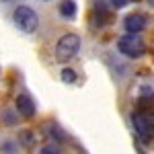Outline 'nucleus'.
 <instances>
[{
  "instance_id": "nucleus-1",
  "label": "nucleus",
  "mask_w": 154,
  "mask_h": 154,
  "mask_svg": "<svg viewBox=\"0 0 154 154\" xmlns=\"http://www.w3.org/2000/svg\"><path fill=\"white\" fill-rule=\"evenodd\" d=\"M80 45H82V41H80V37L76 33L62 35L58 39V43H56V60L60 64H68L70 60L76 58V54L80 51Z\"/></svg>"
},
{
  "instance_id": "nucleus-2",
  "label": "nucleus",
  "mask_w": 154,
  "mask_h": 154,
  "mask_svg": "<svg viewBox=\"0 0 154 154\" xmlns=\"http://www.w3.org/2000/svg\"><path fill=\"white\" fill-rule=\"evenodd\" d=\"M12 21L14 25L23 31V33H35L37 29H39V14L37 11H33L31 6H27V4H21V6H17L14 12H12Z\"/></svg>"
},
{
  "instance_id": "nucleus-3",
  "label": "nucleus",
  "mask_w": 154,
  "mask_h": 154,
  "mask_svg": "<svg viewBox=\"0 0 154 154\" xmlns=\"http://www.w3.org/2000/svg\"><path fill=\"white\" fill-rule=\"evenodd\" d=\"M117 51L123 54L125 58H140L146 51V43L140 35H123L117 39Z\"/></svg>"
},
{
  "instance_id": "nucleus-4",
  "label": "nucleus",
  "mask_w": 154,
  "mask_h": 154,
  "mask_svg": "<svg viewBox=\"0 0 154 154\" xmlns=\"http://www.w3.org/2000/svg\"><path fill=\"white\" fill-rule=\"evenodd\" d=\"M131 123H134V131L136 136L142 140L144 144L152 142V115L146 111H138L131 115Z\"/></svg>"
},
{
  "instance_id": "nucleus-5",
  "label": "nucleus",
  "mask_w": 154,
  "mask_h": 154,
  "mask_svg": "<svg viewBox=\"0 0 154 154\" xmlns=\"http://www.w3.org/2000/svg\"><path fill=\"white\" fill-rule=\"evenodd\" d=\"M14 111H17V115L21 119H33L37 115V105L29 95L21 93L14 99Z\"/></svg>"
},
{
  "instance_id": "nucleus-6",
  "label": "nucleus",
  "mask_w": 154,
  "mask_h": 154,
  "mask_svg": "<svg viewBox=\"0 0 154 154\" xmlns=\"http://www.w3.org/2000/svg\"><path fill=\"white\" fill-rule=\"evenodd\" d=\"M146 25H148V19L144 17L142 12H130L123 19V29L128 31L125 35H140L146 29Z\"/></svg>"
},
{
  "instance_id": "nucleus-7",
  "label": "nucleus",
  "mask_w": 154,
  "mask_h": 154,
  "mask_svg": "<svg viewBox=\"0 0 154 154\" xmlns=\"http://www.w3.org/2000/svg\"><path fill=\"white\" fill-rule=\"evenodd\" d=\"M58 12L62 14V19L74 21L76 14H78V4H76V0H62L58 4Z\"/></svg>"
},
{
  "instance_id": "nucleus-8",
  "label": "nucleus",
  "mask_w": 154,
  "mask_h": 154,
  "mask_svg": "<svg viewBox=\"0 0 154 154\" xmlns=\"http://www.w3.org/2000/svg\"><path fill=\"white\" fill-rule=\"evenodd\" d=\"M23 146L17 138H2L0 140V154H21Z\"/></svg>"
},
{
  "instance_id": "nucleus-9",
  "label": "nucleus",
  "mask_w": 154,
  "mask_h": 154,
  "mask_svg": "<svg viewBox=\"0 0 154 154\" xmlns=\"http://www.w3.org/2000/svg\"><path fill=\"white\" fill-rule=\"evenodd\" d=\"M19 115H17V111H14V107H4L2 111H0V121H2V125H6V128H14V125H19Z\"/></svg>"
},
{
  "instance_id": "nucleus-10",
  "label": "nucleus",
  "mask_w": 154,
  "mask_h": 154,
  "mask_svg": "<svg viewBox=\"0 0 154 154\" xmlns=\"http://www.w3.org/2000/svg\"><path fill=\"white\" fill-rule=\"evenodd\" d=\"M60 76H62V80H64L66 84H74L76 80H78L76 70H74V68H68V66H66V68H62V74H60Z\"/></svg>"
},
{
  "instance_id": "nucleus-11",
  "label": "nucleus",
  "mask_w": 154,
  "mask_h": 154,
  "mask_svg": "<svg viewBox=\"0 0 154 154\" xmlns=\"http://www.w3.org/2000/svg\"><path fill=\"white\" fill-rule=\"evenodd\" d=\"M37 154H64L62 150H60V146L58 144H54V142H49V144H43L39 150H37Z\"/></svg>"
},
{
  "instance_id": "nucleus-12",
  "label": "nucleus",
  "mask_w": 154,
  "mask_h": 154,
  "mask_svg": "<svg viewBox=\"0 0 154 154\" xmlns=\"http://www.w3.org/2000/svg\"><path fill=\"white\" fill-rule=\"evenodd\" d=\"M17 140H19V144H21V146H31V144L35 142V136H33L31 131H23Z\"/></svg>"
},
{
  "instance_id": "nucleus-13",
  "label": "nucleus",
  "mask_w": 154,
  "mask_h": 154,
  "mask_svg": "<svg viewBox=\"0 0 154 154\" xmlns=\"http://www.w3.org/2000/svg\"><path fill=\"white\" fill-rule=\"evenodd\" d=\"M111 4H113L115 8H123L125 4H130V0H111Z\"/></svg>"
},
{
  "instance_id": "nucleus-14",
  "label": "nucleus",
  "mask_w": 154,
  "mask_h": 154,
  "mask_svg": "<svg viewBox=\"0 0 154 154\" xmlns=\"http://www.w3.org/2000/svg\"><path fill=\"white\" fill-rule=\"evenodd\" d=\"M0 2H12V0H0Z\"/></svg>"
},
{
  "instance_id": "nucleus-15",
  "label": "nucleus",
  "mask_w": 154,
  "mask_h": 154,
  "mask_svg": "<svg viewBox=\"0 0 154 154\" xmlns=\"http://www.w3.org/2000/svg\"><path fill=\"white\" fill-rule=\"evenodd\" d=\"M39 2H49V0H39Z\"/></svg>"
},
{
  "instance_id": "nucleus-16",
  "label": "nucleus",
  "mask_w": 154,
  "mask_h": 154,
  "mask_svg": "<svg viewBox=\"0 0 154 154\" xmlns=\"http://www.w3.org/2000/svg\"><path fill=\"white\" fill-rule=\"evenodd\" d=\"M130 2H138V0H130Z\"/></svg>"
}]
</instances>
